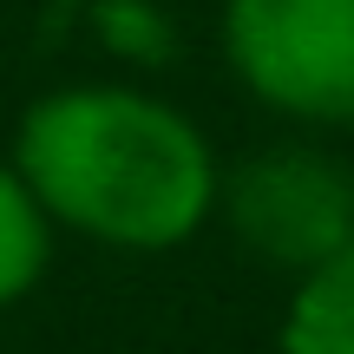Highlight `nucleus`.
Wrapping results in <instances>:
<instances>
[{"label": "nucleus", "instance_id": "3", "mask_svg": "<svg viewBox=\"0 0 354 354\" xmlns=\"http://www.w3.org/2000/svg\"><path fill=\"white\" fill-rule=\"evenodd\" d=\"M216 210L230 216L250 256H263L269 269H289V276H308L315 263L354 243V171H342L322 151H302V145H276L223 177Z\"/></svg>", "mask_w": 354, "mask_h": 354}, {"label": "nucleus", "instance_id": "1", "mask_svg": "<svg viewBox=\"0 0 354 354\" xmlns=\"http://www.w3.org/2000/svg\"><path fill=\"white\" fill-rule=\"evenodd\" d=\"M13 171L53 230L131 256L190 243L223 190L210 138L138 86H66L33 99L13 131Z\"/></svg>", "mask_w": 354, "mask_h": 354}, {"label": "nucleus", "instance_id": "4", "mask_svg": "<svg viewBox=\"0 0 354 354\" xmlns=\"http://www.w3.org/2000/svg\"><path fill=\"white\" fill-rule=\"evenodd\" d=\"M276 354H354V243L308 276H295V295L282 308Z\"/></svg>", "mask_w": 354, "mask_h": 354}, {"label": "nucleus", "instance_id": "5", "mask_svg": "<svg viewBox=\"0 0 354 354\" xmlns=\"http://www.w3.org/2000/svg\"><path fill=\"white\" fill-rule=\"evenodd\" d=\"M53 263V216L26 190V177L0 165V308L26 302Z\"/></svg>", "mask_w": 354, "mask_h": 354}, {"label": "nucleus", "instance_id": "2", "mask_svg": "<svg viewBox=\"0 0 354 354\" xmlns=\"http://www.w3.org/2000/svg\"><path fill=\"white\" fill-rule=\"evenodd\" d=\"M223 59L269 112L354 125V0H223Z\"/></svg>", "mask_w": 354, "mask_h": 354}]
</instances>
